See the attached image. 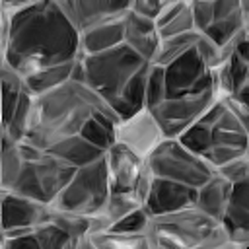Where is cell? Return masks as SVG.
I'll return each mask as SVG.
<instances>
[{
    "mask_svg": "<svg viewBox=\"0 0 249 249\" xmlns=\"http://www.w3.org/2000/svg\"><path fill=\"white\" fill-rule=\"evenodd\" d=\"M95 115L119 119L111 105L84 80L72 78L64 86L35 97L25 142L41 150H49L60 140L80 134L86 123Z\"/></svg>",
    "mask_w": 249,
    "mask_h": 249,
    "instance_id": "7a4b0ae2",
    "label": "cell"
},
{
    "mask_svg": "<svg viewBox=\"0 0 249 249\" xmlns=\"http://www.w3.org/2000/svg\"><path fill=\"white\" fill-rule=\"evenodd\" d=\"M152 62L136 54L128 45H119L99 54H88L80 58L84 82L101 95L113 109L126 86Z\"/></svg>",
    "mask_w": 249,
    "mask_h": 249,
    "instance_id": "5b68a950",
    "label": "cell"
},
{
    "mask_svg": "<svg viewBox=\"0 0 249 249\" xmlns=\"http://www.w3.org/2000/svg\"><path fill=\"white\" fill-rule=\"evenodd\" d=\"M220 224L231 243L249 247V179L233 183Z\"/></svg>",
    "mask_w": 249,
    "mask_h": 249,
    "instance_id": "e0dca14e",
    "label": "cell"
},
{
    "mask_svg": "<svg viewBox=\"0 0 249 249\" xmlns=\"http://www.w3.org/2000/svg\"><path fill=\"white\" fill-rule=\"evenodd\" d=\"M165 101V78H163V68L154 66L150 68L148 74V84H146V109H156L160 103Z\"/></svg>",
    "mask_w": 249,
    "mask_h": 249,
    "instance_id": "1f68e13d",
    "label": "cell"
},
{
    "mask_svg": "<svg viewBox=\"0 0 249 249\" xmlns=\"http://www.w3.org/2000/svg\"><path fill=\"white\" fill-rule=\"evenodd\" d=\"M2 249H41V245L31 231L16 237H2Z\"/></svg>",
    "mask_w": 249,
    "mask_h": 249,
    "instance_id": "74e56055",
    "label": "cell"
},
{
    "mask_svg": "<svg viewBox=\"0 0 249 249\" xmlns=\"http://www.w3.org/2000/svg\"><path fill=\"white\" fill-rule=\"evenodd\" d=\"M245 249H249V247H245Z\"/></svg>",
    "mask_w": 249,
    "mask_h": 249,
    "instance_id": "7bdbcfd3",
    "label": "cell"
},
{
    "mask_svg": "<svg viewBox=\"0 0 249 249\" xmlns=\"http://www.w3.org/2000/svg\"><path fill=\"white\" fill-rule=\"evenodd\" d=\"M152 181H154V175H152V171H150L148 165H146L144 171H142V175H140V179H138V183H136V189H134V195H136V198L140 200L142 206H144V202H146V198H148V195H150Z\"/></svg>",
    "mask_w": 249,
    "mask_h": 249,
    "instance_id": "ab89813d",
    "label": "cell"
},
{
    "mask_svg": "<svg viewBox=\"0 0 249 249\" xmlns=\"http://www.w3.org/2000/svg\"><path fill=\"white\" fill-rule=\"evenodd\" d=\"M218 175H222L224 179H228L231 185L249 179V152L245 156H239L228 163H224L222 167L216 169Z\"/></svg>",
    "mask_w": 249,
    "mask_h": 249,
    "instance_id": "836d02e7",
    "label": "cell"
},
{
    "mask_svg": "<svg viewBox=\"0 0 249 249\" xmlns=\"http://www.w3.org/2000/svg\"><path fill=\"white\" fill-rule=\"evenodd\" d=\"M195 200H196V189L169 181V179L154 177L150 195L142 208L152 218V216H163V214H171V212H179L183 208L195 206Z\"/></svg>",
    "mask_w": 249,
    "mask_h": 249,
    "instance_id": "5bb4252c",
    "label": "cell"
},
{
    "mask_svg": "<svg viewBox=\"0 0 249 249\" xmlns=\"http://www.w3.org/2000/svg\"><path fill=\"white\" fill-rule=\"evenodd\" d=\"M47 152H51L53 156H56L58 160L66 161L68 165L80 169L84 165H89L101 158H105V152L95 148L91 142H88L86 138H82L80 134L76 136H70V138H64L60 140L58 144H54L53 148H49Z\"/></svg>",
    "mask_w": 249,
    "mask_h": 249,
    "instance_id": "44dd1931",
    "label": "cell"
},
{
    "mask_svg": "<svg viewBox=\"0 0 249 249\" xmlns=\"http://www.w3.org/2000/svg\"><path fill=\"white\" fill-rule=\"evenodd\" d=\"M119 121L121 119H117V117L95 115L86 123L80 136L86 138L88 142H91L95 148L107 152L115 144V126L119 124Z\"/></svg>",
    "mask_w": 249,
    "mask_h": 249,
    "instance_id": "d4e9b609",
    "label": "cell"
},
{
    "mask_svg": "<svg viewBox=\"0 0 249 249\" xmlns=\"http://www.w3.org/2000/svg\"><path fill=\"white\" fill-rule=\"evenodd\" d=\"M150 224V214L144 208H138L134 212H130L128 216H124L123 220H119L117 224H113L111 231H119V233H146Z\"/></svg>",
    "mask_w": 249,
    "mask_h": 249,
    "instance_id": "d6a6232c",
    "label": "cell"
},
{
    "mask_svg": "<svg viewBox=\"0 0 249 249\" xmlns=\"http://www.w3.org/2000/svg\"><path fill=\"white\" fill-rule=\"evenodd\" d=\"M105 163L109 173L111 193H134L136 183L146 167V160L121 144H113L105 152Z\"/></svg>",
    "mask_w": 249,
    "mask_h": 249,
    "instance_id": "9a60e30c",
    "label": "cell"
},
{
    "mask_svg": "<svg viewBox=\"0 0 249 249\" xmlns=\"http://www.w3.org/2000/svg\"><path fill=\"white\" fill-rule=\"evenodd\" d=\"M167 0H132L130 2V10L142 18H148L152 21H156L161 14V10L165 8Z\"/></svg>",
    "mask_w": 249,
    "mask_h": 249,
    "instance_id": "d590c367",
    "label": "cell"
},
{
    "mask_svg": "<svg viewBox=\"0 0 249 249\" xmlns=\"http://www.w3.org/2000/svg\"><path fill=\"white\" fill-rule=\"evenodd\" d=\"M179 142L208 161L214 169L249 152V132L222 97L214 101Z\"/></svg>",
    "mask_w": 249,
    "mask_h": 249,
    "instance_id": "3957f363",
    "label": "cell"
},
{
    "mask_svg": "<svg viewBox=\"0 0 249 249\" xmlns=\"http://www.w3.org/2000/svg\"><path fill=\"white\" fill-rule=\"evenodd\" d=\"M76 167L45 152L35 161H23V169L10 191L51 206L74 177ZM8 191V189H6Z\"/></svg>",
    "mask_w": 249,
    "mask_h": 249,
    "instance_id": "ba28073f",
    "label": "cell"
},
{
    "mask_svg": "<svg viewBox=\"0 0 249 249\" xmlns=\"http://www.w3.org/2000/svg\"><path fill=\"white\" fill-rule=\"evenodd\" d=\"M138 208H142V204L134 193H111L103 214L111 220V224H117L119 220H123L124 216H128L130 212H134Z\"/></svg>",
    "mask_w": 249,
    "mask_h": 249,
    "instance_id": "f546056e",
    "label": "cell"
},
{
    "mask_svg": "<svg viewBox=\"0 0 249 249\" xmlns=\"http://www.w3.org/2000/svg\"><path fill=\"white\" fill-rule=\"evenodd\" d=\"M74 249H97V247L93 245V241H91L89 235H84V237H80V239L76 241V247H74Z\"/></svg>",
    "mask_w": 249,
    "mask_h": 249,
    "instance_id": "60d3db41",
    "label": "cell"
},
{
    "mask_svg": "<svg viewBox=\"0 0 249 249\" xmlns=\"http://www.w3.org/2000/svg\"><path fill=\"white\" fill-rule=\"evenodd\" d=\"M2 206V237H16L35 231L37 226L49 222L51 208L14 191L0 189Z\"/></svg>",
    "mask_w": 249,
    "mask_h": 249,
    "instance_id": "8fae6325",
    "label": "cell"
},
{
    "mask_svg": "<svg viewBox=\"0 0 249 249\" xmlns=\"http://www.w3.org/2000/svg\"><path fill=\"white\" fill-rule=\"evenodd\" d=\"M247 82H249V80H247Z\"/></svg>",
    "mask_w": 249,
    "mask_h": 249,
    "instance_id": "ee69618b",
    "label": "cell"
},
{
    "mask_svg": "<svg viewBox=\"0 0 249 249\" xmlns=\"http://www.w3.org/2000/svg\"><path fill=\"white\" fill-rule=\"evenodd\" d=\"M163 140L165 134L150 109H142L132 117L121 119L115 126V142L128 148L142 160H148Z\"/></svg>",
    "mask_w": 249,
    "mask_h": 249,
    "instance_id": "7c38bea8",
    "label": "cell"
},
{
    "mask_svg": "<svg viewBox=\"0 0 249 249\" xmlns=\"http://www.w3.org/2000/svg\"><path fill=\"white\" fill-rule=\"evenodd\" d=\"M191 12H193V19H195V29L198 33H204L214 18V2L191 0Z\"/></svg>",
    "mask_w": 249,
    "mask_h": 249,
    "instance_id": "e575fe53",
    "label": "cell"
},
{
    "mask_svg": "<svg viewBox=\"0 0 249 249\" xmlns=\"http://www.w3.org/2000/svg\"><path fill=\"white\" fill-rule=\"evenodd\" d=\"M51 208V206H49ZM49 220L53 224H56L62 231H66L70 237L80 239L84 235H89V218L88 216H80V214H72V212H64V210H56L51 208Z\"/></svg>",
    "mask_w": 249,
    "mask_h": 249,
    "instance_id": "f1b7e54d",
    "label": "cell"
},
{
    "mask_svg": "<svg viewBox=\"0 0 249 249\" xmlns=\"http://www.w3.org/2000/svg\"><path fill=\"white\" fill-rule=\"evenodd\" d=\"M245 31L247 21L241 10V0H216L212 23L202 35H206L218 49H224Z\"/></svg>",
    "mask_w": 249,
    "mask_h": 249,
    "instance_id": "2e32d148",
    "label": "cell"
},
{
    "mask_svg": "<svg viewBox=\"0 0 249 249\" xmlns=\"http://www.w3.org/2000/svg\"><path fill=\"white\" fill-rule=\"evenodd\" d=\"M165 99L193 97L216 91L214 68L202 58L196 47L163 68Z\"/></svg>",
    "mask_w": 249,
    "mask_h": 249,
    "instance_id": "9c48e42d",
    "label": "cell"
},
{
    "mask_svg": "<svg viewBox=\"0 0 249 249\" xmlns=\"http://www.w3.org/2000/svg\"><path fill=\"white\" fill-rule=\"evenodd\" d=\"M33 233H35L41 249H74L76 241H78V239L70 237L66 231H62L51 220L41 224V226H37Z\"/></svg>",
    "mask_w": 249,
    "mask_h": 249,
    "instance_id": "83f0119b",
    "label": "cell"
},
{
    "mask_svg": "<svg viewBox=\"0 0 249 249\" xmlns=\"http://www.w3.org/2000/svg\"><path fill=\"white\" fill-rule=\"evenodd\" d=\"M123 23H124V45H128L144 60L154 62L161 45V37L156 27V21L128 10Z\"/></svg>",
    "mask_w": 249,
    "mask_h": 249,
    "instance_id": "ac0fdd59",
    "label": "cell"
},
{
    "mask_svg": "<svg viewBox=\"0 0 249 249\" xmlns=\"http://www.w3.org/2000/svg\"><path fill=\"white\" fill-rule=\"evenodd\" d=\"M0 84H2V126H6L12 121L16 109L25 93V82H23V76L18 74L10 64L2 62Z\"/></svg>",
    "mask_w": 249,
    "mask_h": 249,
    "instance_id": "7402d4cb",
    "label": "cell"
},
{
    "mask_svg": "<svg viewBox=\"0 0 249 249\" xmlns=\"http://www.w3.org/2000/svg\"><path fill=\"white\" fill-rule=\"evenodd\" d=\"M146 233L152 249H216L230 241L224 226L196 206L152 216Z\"/></svg>",
    "mask_w": 249,
    "mask_h": 249,
    "instance_id": "277c9868",
    "label": "cell"
},
{
    "mask_svg": "<svg viewBox=\"0 0 249 249\" xmlns=\"http://www.w3.org/2000/svg\"><path fill=\"white\" fill-rule=\"evenodd\" d=\"M200 39V33L198 31H191V33H185V35H177V37H171V39H165L161 41L160 45V51L154 58V66H160V68H165L167 64H171L173 60H177L179 56H183L187 51H191L193 47H196Z\"/></svg>",
    "mask_w": 249,
    "mask_h": 249,
    "instance_id": "4316f807",
    "label": "cell"
},
{
    "mask_svg": "<svg viewBox=\"0 0 249 249\" xmlns=\"http://www.w3.org/2000/svg\"><path fill=\"white\" fill-rule=\"evenodd\" d=\"M185 2H187V0H167V2H165V8L161 10L160 18L156 19V27H158V29L165 27V25H167V23L181 12V10H183Z\"/></svg>",
    "mask_w": 249,
    "mask_h": 249,
    "instance_id": "f35d334b",
    "label": "cell"
},
{
    "mask_svg": "<svg viewBox=\"0 0 249 249\" xmlns=\"http://www.w3.org/2000/svg\"><path fill=\"white\" fill-rule=\"evenodd\" d=\"M0 189H12L23 169V158L19 152V142L10 136H0Z\"/></svg>",
    "mask_w": 249,
    "mask_h": 249,
    "instance_id": "cb8c5ba5",
    "label": "cell"
},
{
    "mask_svg": "<svg viewBox=\"0 0 249 249\" xmlns=\"http://www.w3.org/2000/svg\"><path fill=\"white\" fill-rule=\"evenodd\" d=\"M216 249H245V247H241V245H237V243L228 241L226 245H220V247H216Z\"/></svg>",
    "mask_w": 249,
    "mask_h": 249,
    "instance_id": "b9f144b4",
    "label": "cell"
},
{
    "mask_svg": "<svg viewBox=\"0 0 249 249\" xmlns=\"http://www.w3.org/2000/svg\"><path fill=\"white\" fill-rule=\"evenodd\" d=\"M89 237L97 249H152L148 233H119L109 230Z\"/></svg>",
    "mask_w": 249,
    "mask_h": 249,
    "instance_id": "484cf974",
    "label": "cell"
},
{
    "mask_svg": "<svg viewBox=\"0 0 249 249\" xmlns=\"http://www.w3.org/2000/svg\"><path fill=\"white\" fill-rule=\"evenodd\" d=\"M158 31H160L161 41L171 39V37H177V35H185V33H191V31H196V29H195L193 12H191V0L185 2L183 10H181L165 27H161V29H158Z\"/></svg>",
    "mask_w": 249,
    "mask_h": 249,
    "instance_id": "4dcf8cb0",
    "label": "cell"
},
{
    "mask_svg": "<svg viewBox=\"0 0 249 249\" xmlns=\"http://www.w3.org/2000/svg\"><path fill=\"white\" fill-rule=\"evenodd\" d=\"M218 97H220L218 91H210V93L193 95V97L165 99L156 109H152V115L161 126L165 138L179 140L214 105Z\"/></svg>",
    "mask_w": 249,
    "mask_h": 249,
    "instance_id": "30bf717a",
    "label": "cell"
},
{
    "mask_svg": "<svg viewBox=\"0 0 249 249\" xmlns=\"http://www.w3.org/2000/svg\"><path fill=\"white\" fill-rule=\"evenodd\" d=\"M146 165L154 177L169 179L193 189H200L216 173L208 161L191 152L179 140L171 138H165L154 150V154L146 160Z\"/></svg>",
    "mask_w": 249,
    "mask_h": 249,
    "instance_id": "52a82bcc",
    "label": "cell"
},
{
    "mask_svg": "<svg viewBox=\"0 0 249 249\" xmlns=\"http://www.w3.org/2000/svg\"><path fill=\"white\" fill-rule=\"evenodd\" d=\"M231 187L233 185L228 179H224L222 175L214 173L200 189H196L195 206L198 210H202L204 214H208L210 218L222 222V216H224L226 206H228V200H230Z\"/></svg>",
    "mask_w": 249,
    "mask_h": 249,
    "instance_id": "d6986e66",
    "label": "cell"
},
{
    "mask_svg": "<svg viewBox=\"0 0 249 249\" xmlns=\"http://www.w3.org/2000/svg\"><path fill=\"white\" fill-rule=\"evenodd\" d=\"M220 97L226 101V105L231 109V113H233V115L237 117V121L243 124V128L249 132V103L237 99L235 95H220Z\"/></svg>",
    "mask_w": 249,
    "mask_h": 249,
    "instance_id": "8d00e7d4",
    "label": "cell"
},
{
    "mask_svg": "<svg viewBox=\"0 0 249 249\" xmlns=\"http://www.w3.org/2000/svg\"><path fill=\"white\" fill-rule=\"evenodd\" d=\"M76 64H78V60L76 62H68V64H60V66H53V68H47V70H41V72H35L31 76L23 78L25 88L35 97L45 95V93L64 86L68 80H72Z\"/></svg>",
    "mask_w": 249,
    "mask_h": 249,
    "instance_id": "603a6c76",
    "label": "cell"
},
{
    "mask_svg": "<svg viewBox=\"0 0 249 249\" xmlns=\"http://www.w3.org/2000/svg\"><path fill=\"white\" fill-rule=\"evenodd\" d=\"M0 10L10 14V39L2 49V62L23 78L82 58L80 31L58 0H0Z\"/></svg>",
    "mask_w": 249,
    "mask_h": 249,
    "instance_id": "6da1fadb",
    "label": "cell"
},
{
    "mask_svg": "<svg viewBox=\"0 0 249 249\" xmlns=\"http://www.w3.org/2000/svg\"><path fill=\"white\" fill-rule=\"evenodd\" d=\"M111 196L109 173L105 158L76 169L70 183L64 191L54 198L51 208L80 214V216H95L105 210V204Z\"/></svg>",
    "mask_w": 249,
    "mask_h": 249,
    "instance_id": "8992f818",
    "label": "cell"
},
{
    "mask_svg": "<svg viewBox=\"0 0 249 249\" xmlns=\"http://www.w3.org/2000/svg\"><path fill=\"white\" fill-rule=\"evenodd\" d=\"M60 10L80 31H89L97 25H103L113 19L124 18L130 10V2H113V0H58Z\"/></svg>",
    "mask_w": 249,
    "mask_h": 249,
    "instance_id": "4fadbf2b",
    "label": "cell"
},
{
    "mask_svg": "<svg viewBox=\"0 0 249 249\" xmlns=\"http://www.w3.org/2000/svg\"><path fill=\"white\" fill-rule=\"evenodd\" d=\"M123 19L124 18L113 19V21L97 25L89 31H84L80 35V39H82V56L99 54V53L111 51L119 45H124V23H123Z\"/></svg>",
    "mask_w": 249,
    "mask_h": 249,
    "instance_id": "ffe728a7",
    "label": "cell"
}]
</instances>
